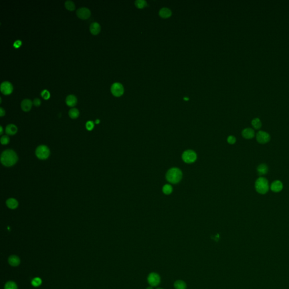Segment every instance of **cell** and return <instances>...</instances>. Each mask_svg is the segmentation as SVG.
Instances as JSON below:
<instances>
[{"label":"cell","instance_id":"6da1fadb","mask_svg":"<svg viewBox=\"0 0 289 289\" xmlns=\"http://www.w3.org/2000/svg\"><path fill=\"white\" fill-rule=\"evenodd\" d=\"M18 160V158L17 154L12 150L4 151L1 156V161L6 167L13 166L17 162Z\"/></svg>","mask_w":289,"mask_h":289},{"label":"cell","instance_id":"7a4b0ae2","mask_svg":"<svg viewBox=\"0 0 289 289\" xmlns=\"http://www.w3.org/2000/svg\"><path fill=\"white\" fill-rule=\"evenodd\" d=\"M182 177V172L177 168H172L169 169L166 173L167 180L172 184L179 183L181 180Z\"/></svg>","mask_w":289,"mask_h":289},{"label":"cell","instance_id":"3957f363","mask_svg":"<svg viewBox=\"0 0 289 289\" xmlns=\"http://www.w3.org/2000/svg\"><path fill=\"white\" fill-rule=\"evenodd\" d=\"M255 189L258 193L261 194H266L269 190V183L264 177H259L255 182Z\"/></svg>","mask_w":289,"mask_h":289},{"label":"cell","instance_id":"277c9868","mask_svg":"<svg viewBox=\"0 0 289 289\" xmlns=\"http://www.w3.org/2000/svg\"><path fill=\"white\" fill-rule=\"evenodd\" d=\"M36 155L40 159H47L50 155V150L47 146H39L36 150Z\"/></svg>","mask_w":289,"mask_h":289},{"label":"cell","instance_id":"5b68a950","mask_svg":"<svg viewBox=\"0 0 289 289\" xmlns=\"http://www.w3.org/2000/svg\"><path fill=\"white\" fill-rule=\"evenodd\" d=\"M183 160H184V162L186 163H194L196 159H197V154L196 153L190 150H186L184 151L182 155Z\"/></svg>","mask_w":289,"mask_h":289},{"label":"cell","instance_id":"8992f818","mask_svg":"<svg viewBox=\"0 0 289 289\" xmlns=\"http://www.w3.org/2000/svg\"><path fill=\"white\" fill-rule=\"evenodd\" d=\"M147 282L152 287L157 286L161 281V278L157 273L151 272L147 277Z\"/></svg>","mask_w":289,"mask_h":289},{"label":"cell","instance_id":"52a82bcc","mask_svg":"<svg viewBox=\"0 0 289 289\" xmlns=\"http://www.w3.org/2000/svg\"><path fill=\"white\" fill-rule=\"evenodd\" d=\"M111 91L113 95L116 97L122 96L124 93V88L122 84L119 82H115L111 86Z\"/></svg>","mask_w":289,"mask_h":289},{"label":"cell","instance_id":"ba28073f","mask_svg":"<svg viewBox=\"0 0 289 289\" xmlns=\"http://www.w3.org/2000/svg\"><path fill=\"white\" fill-rule=\"evenodd\" d=\"M256 140L257 141L262 144H265L268 143L270 140V135L265 132L259 131L256 134Z\"/></svg>","mask_w":289,"mask_h":289},{"label":"cell","instance_id":"9c48e42d","mask_svg":"<svg viewBox=\"0 0 289 289\" xmlns=\"http://www.w3.org/2000/svg\"><path fill=\"white\" fill-rule=\"evenodd\" d=\"M76 15L80 19H88L91 15L90 10L86 7H81L76 10Z\"/></svg>","mask_w":289,"mask_h":289},{"label":"cell","instance_id":"30bf717a","mask_svg":"<svg viewBox=\"0 0 289 289\" xmlns=\"http://www.w3.org/2000/svg\"><path fill=\"white\" fill-rule=\"evenodd\" d=\"M0 89L3 94L7 95L10 94L12 92L13 86L9 81H5L1 84Z\"/></svg>","mask_w":289,"mask_h":289},{"label":"cell","instance_id":"8fae6325","mask_svg":"<svg viewBox=\"0 0 289 289\" xmlns=\"http://www.w3.org/2000/svg\"><path fill=\"white\" fill-rule=\"evenodd\" d=\"M270 189L271 190L278 193L281 191L283 189V184L281 181L279 180H276L274 182L272 183V184L270 185Z\"/></svg>","mask_w":289,"mask_h":289},{"label":"cell","instance_id":"7c38bea8","mask_svg":"<svg viewBox=\"0 0 289 289\" xmlns=\"http://www.w3.org/2000/svg\"><path fill=\"white\" fill-rule=\"evenodd\" d=\"M242 134L246 139H252L255 136V132L251 128H246L242 131Z\"/></svg>","mask_w":289,"mask_h":289},{"label":"cell","instance_id":"4fadbf2b","mask_svg":"<svg viewBox=\"0 0 289 289\" xmlns=\"http://www.w3.org/2000/svg\"><path fill=\"white\" fill-rule=\"evenodd\" d=\"M32 105V102L28 98L24 99L21 102V108L25 111H28L31 110Z\"/></svg>","mask_w":289,"mask_h":289},{"label":"cell","instance_id":"5bb4252c","mask_svg":"<svg viewBox=\"0 0 289 289\" xmlns=\"http://www.w3.org/2000/svg\"><path fill=\"white\" fill-rule=\"evenodd\" d=\"M90 31L94 35L98 34L101 30V26L98 22H93L90 24L89 27Z\"/></svg>","mask_w":289,"mask_h":289},{"label":"cell","instance_id":"9a60e30c","mask_svg":"<svg viewBox=\"0 0 289 289\" xmlns=\"http://www.w3.org/2000/svg\"><path fill=\"white\" fill-rule=\"evenodd\" d=\"M78 100L74 94L68 95L66 98V102L69 106H74L77 103Z\"/></svg>","mask_w":289,"mask_h":289},{"label":"cell","instance_id":"2e32d148","mask_svg":"<svg viewBox=\"0 0 289 289\" xmlns=\"http://www.w3.org/2000/svg\"><path fill=\"white\" fill-rule=\"evenodd\" d=\"M7 206L10 209H15L18 206V201L14 198H10L6 201Z\"/></svg>","mask_w":289,"mask_h":289},{"label":"cell","instance_id":"e0dca14e","mask_svg":"<svg viewBox=\"0 0 289 289\" xmlns=\"http://www.w3.org/2000/svg\"><path fill=\"white\" fill-rule=\"evenodd\" d=\"M18 131V128L17 126L14 124H10L6 126V133L9 135H14Z\"/></svg>","mask_w":289,"mask_h":289},{"label":"cell","instance_id":"ac0fdd59","mask_svg":"<svg viewBox=\"0 0 289 289\" xmlns=\"http://www.w3.org/2000/svg\"><path fill=\"white\" fill-rule=\"evenodd\" d=\"M172 15L171 11L168 8H162L159 11V15L162 18H168Z\"/></svg>","mask_w":289,"mask_h":289},{"label":"cell","instance_id":"d6986e66","mask_svg":"<svg viewBox=\"0 0 289 289\" xmlns=\"http://www.w3.org/2000/svg\"><path fill=\"white\" fill-rule=\"evenodd\" d=\"M257 171L260 176L264 175L268 173V167L265 164H260L257 168Z\"/></svg>","mask_w":289,"mask_h":289},{"label":"cell","instance_id":"ffe728a7","mask_svg":"<svg viewBox=\"0 0 289 289\" xmlns=\"http://www.w3.org/2000/svg\"><path fill=\"white\" fill-rule=\"evenodd\" d=\"M8 262L11 266H17L21 263L19 258L15 255H12L10 256L8 259Z\"/></svg>","mask_w":289,"mask_h":289},{"label":"cell","instance_id":"44dd1931","mask_svg":"<svg viewBox=\"0 0 289 289\" xmlns=\"http://www.w3.org/2000/svg\"><path fill=\"white\" fill-rule=\"evenodd\" d=\"M174 288L175 289H186L187 285L183 280H178L174 282Z\"/></svg>","mask_w":289,"mask_h":289},{"label":"cell","instance_id":"7402d4cb","mask_svg":"<svg viewBox=\"0 0 289 289\" xmlns=\"http://www.w3.org/2000/svg\"><path fill=\"white\" fill-rule=\"evenodd\" d=\"M251 124H252V127L255 130H259L262 126V123L260 119H259L258 118H255L252 120Z\"/></svg>","mask_w":289,"mask_h":289},{"label":"cell","instance_id":"603a6c76","mask_svg":"<svg viewBox=\"0 0 289 289\" xmlns=\"http://www.w3.org/2000/svg\"><path fill=\"white\" fill-rule=\"evenodd\" d=\"M68 115L71 118L76 119L79 116V110L76 108H71L68 111Z\"/></svg>","mask_w":289,"mask_h":289},{"label":"cell","instance_id":"cb8c5ba5","mask_svg":"<svg viewBox=\"0 0 289 289\" xmlns=\"http://www.w3.org/2000/svg\"><path fill=\"white\" fill-rule=\"evenodd\" d=\"M65 7L69 10H74L75 9V5L72 1L67 0L64 3Z\"/></svg>","mask_w":289,"mask_h":289},{"label":"cell","instance_id":"d4e9b609","mask_svg":"<svg viewBox=\"0 0 289 289\" xmlns=\"http://www.w3.org/2000/svg\"><path fill=\"white\" fill-rule=\"evenodd\" d=\"M162 190H163V192L165 194L169 195L172 191V186L170 185L166 184V185H165L163 186Z\"/></svg>","mask_w":289,"mask_h":289},{"label":"cell","instance_id":"484cf974","mask_svg":"<svg viewBox=\"0 0 289 289\" xmlns=\"http://www.w3.org/2000/svg\"><path fill=\"white\" fill-rule=\"evenodd\" d=\"M135 5L139 9H143L147 6V3L144 0H137L135 1Z\"/></svg>","mask_w":289,"mask_h":289},{"label":"cell","instance_id":"4316f807","mask_svg":"<svg viewBox=\"0 0 289 289\" xmlns=\"http://www.w3.org/2000/svg\"><path fill=\"white\" fill-rule=\"evenodd\" d=\"M5 289H18L17 284L13 281L7 282L5 286Z\"/></svg>","mask_w":289,"mask_h":289},{"label":"cell","instance_id":"83f0119b","mask_svg":"<svg viewBox=\"0 0 289 289\" xmlns=\"http://www.w3.org/2000/svg\"><path fill=\"white\" fill-rule=\"evenodd\" d=\"M41 284H42L41 279L39 277L35 278L32 281V285L35 287H38V286H40L41 285Z\"/></svg>","mask_w":289,"mask_h":289},{"label":"cell","instance_id":"f1b7e54d","mask_svg":"<svg viewBox=\"0 0 289 289\" xmlns=\"http://www.w3.org/2000/svg\"><path fill=\"white\" fill-rule=\"evenodd\" d=\"M10 141L9 137L7 136H3L1 138V143L2 145H7Z\"/></svg>","mask_w":289,"mask_h":289},{"label":"cell","instance_id":"f546056e","mask_svg":"<svg viewBox=\"0 0 289 289\" xmlns=\"http://www.w3.org/2000/svg\"><path fill=\"white\" fill-rule=\"evenodd\" d=\"M41 94L42 96V97L45 99V100H47L48 99L49 97H50V93L49 92V91L47 89H44L43 90L41 93Z\"/></svg>","mask_w":289,"mask_h":289},{"label":"cell","instance_id":"4dcf8cb0","mask_svg":"<svg viewBox=\"0 0 289 289\" xmlns=\"http://www.w3.org/2000/svg\"><path fill=\"white\" fill-rule=\"evenodd\" d=\"M86 128L88 131H92L94 128V123L93 121H88L86 123Z\"/></svg>","mask_w":289,"mask_h":289},{"label":"cell","instance_id":"1f68e13d","mask_svg":"<svg viewBox=\"0 0 289 289\" xmlns=\"http://www.w3.org/2000/svg\"><path fill=\"white\" fill-rule=\"evenodd\" d=\"M227 141L228 142L229 144H231V145H233L234 144L236 143V138L235 136H229L228 137V139H227Z\"/></svg>","mask_w":289,"mask_h":289},{"label":"cell","instance_id":"d6a6232c","mask_svg":"<svg viewBox=\"0 0 289 289\" xmlns=\"http://www.w3.org/2000/svg\"><path fill=\"white\" fill-rule=\"evenodd\" d=\"M33 104L36 106H39L41 104V101L39 98H35L33 101Z\"/></svg>","mask_w":289,"mask_h":289},{"label":"cell","instance_id":"836d02e7","mask_svg":"<svg viewBox=\"0 0 289 289\" xmlns=\"http://www.w3.org/2000/svg\"><path fill=\"white\" fill-rule=\"evenodd\" d=\"M21 44H22V41L20 40H17L14 43L13 45L15 48H18L21 45Z\"/></svg>","mask_w":289,"mask_h":289},{"label":"cell","instance_id":"e575fe53","mask_svg":"<svg viewBox=\"0 0 289 289\" xmlns=\"http://www.w3.org/2000/svg\"><path fill=\"white\" fill-rule=\"evenodd\" d=\"M5 114V110L2 107H0V115H1V116H3Z\"/></svg>","mask_w":289,"mask_h":289},{"label":"cell","instance_id":"d590c367","mask_svg":"<svg viewBox=\"0 0 289 289\" xmlns=\"http://www.w3.org/2000/svg\"><path fill=\"white\" fill-rule=\"evenodd\" d=\"M0 128H1V132H0V134H2V133H3V129H2V126L0 127Z\"/></svg>","mask_w":289,"mask_h":289},{"label":"cell","instance_id":"8d00e7d4","mask_svg":"<svg viewBox=\"0 0 289 289\" xmlns=\"http://www.w3.org/2000/svg\"><path fill=\"white\" fill-rule=\"evenodd\" d=\"M100 122V120L99 119H97V120H96V124H98Z\"/></svg>","mask_w":289,"mask_h":289},{"label":"cell","instance_id":"74e56055","mask_svg":"<svg viewBox=\"0 0 289 289\" xmlns=\"http://www.w3.org/2000/svg\"><path fill=\"white\" fill-rule=\"evenodd\" d=\"M146 289H153V287H152V286H150L147 287V288Z\"/></svg>","mask_w":289,"mask_h":289},{"label":"cell","instance_id":"f35d334b","mask_svg":"<svg viewBox=\"0 0 289 289\" xmlns=\"http://www.w3.org/2000/svg\"><path fill=\"white\" fill-rule=\"evenodd\" d=\"M184 99H185V100H186V101H187V100H188V98H184Z\"/></svg>","mask_w":289,"mask_h":289},{"label":"cell","instance_id":"ab89813d","mask_svg":"<svg viewBox=\"0 0 289 289\" xmlns=\"http://www.w3.org/2000/svg\"><path fill=\"white\" fill-rule=\"evenodd\" d=\"M163 289V288H158V289Z\"/></svg>","mask_w":289,"mask_h":289}]
</instances>
